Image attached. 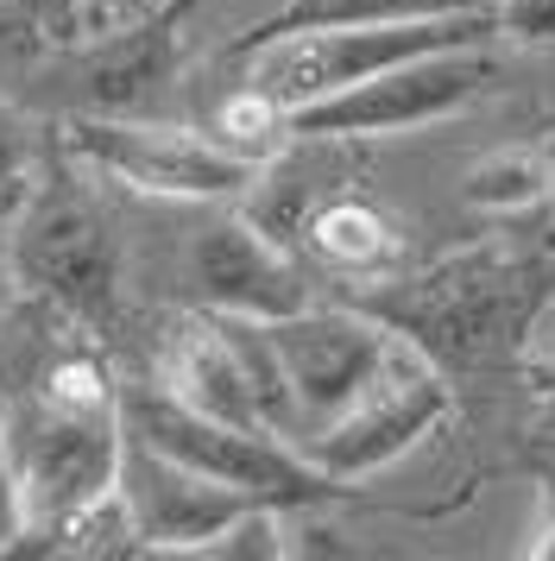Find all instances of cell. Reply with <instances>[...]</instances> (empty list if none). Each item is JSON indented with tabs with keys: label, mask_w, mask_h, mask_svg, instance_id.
<instances>
[{
	"label": "cell",
	"mask_w": 555,
	"mask_h": 561,
	"mask_svg": "<svg viewBox=\"0 0 555 561\" xmlns=\"http://www.w3.org/2000/svg\"><path fill=\"white\" fill-rule=\"evenodd\" d=\"M467 7H479V0H284L272 20H259L240 38V51L316 26H385V20H429V13H467Z\"/></svg>",
	"instance_id": "obj_12"
},
{
	"label": "cell",
	"mask_w": 555,
	"mask_h": 561,
	"mask_svg": "<svg viewBox=\"0 0 555 561\" xmlns=\"http://www.w3.org/2000/svg\"><path fill=\"white\" fill-rule=\"evenodd\" d=\"M550 196V158L536 152H486L467 171V183H461V203L467 208H492V215H505V208H530Z\"/></svg>",
	"instance_id": "obj_14"
},
{
	"label": "cell",
	"mask_w": 555,
	"mask_h": 561,
	"mask_svg": "<svg viewBox=\"0 0 555 561\" xmlns=\"http://www.w3.org/2000/svg\"><path fill=\"white\" fill-rule=\"evenodd\" d=\"M0 272H7V265H0Z\"/></svg>",
	"instance_id": "obj_17"
},
{
	"label": "cell",
	"mask_w": 555,
	"mask_h": 561,
	"mask_svg": "<svg viewBox=\"0 0 555 561\" xmlns=\"http://www.w3.org/2000/svg\"><path fill=\"white\" fill-rule=\"evenodd\" d=\"M442 416H449V385L429 366L423 347L404 341L398 359L335 423H322L316 435H303L297 448L309 467H322L328 480H366L378 467H392L398 455H410Z\"/></svg>",
	"instance_id": "obj_7"
},
{
	"label": "cell",
	"mask_w": 555,
	"mask_h": 561,
	"mask_svg": "<svg viewBox=\"0 0 555 561\" xmlns=\"http://www.w3.org/2000/svg\"><path fill=\"white\" fill-rule=\"evenodd\" d=\"M303 233H309V247H316L328 265H341V272H373V265L392 259V228H385V215L366 208V203H353V196L322 203L303 221Z\"/></svg>",
	"instance_id": "obj_13"
},
{
	"label": "cell",
	"mask_w": 555,
	"mask_h": 561,
	"mask_svg": "<svg viewBox=\"0 0 555 561\" xmlns=\"http://www.w3.org/2000/svg\"><path fill=\"white\" fill-rule=\"evenodd\" d=\"M32 164H38V133L20 107L0 102V221L20 215L32 196Z\"/></svg>",
	"instance_id": "obj_15"
},
{
	"label": "cell",
	"mask_w": 555,
	"mask_h": 561,
	"mask_svg": "<svg viewBox=\"0 0 555 561\" xmlns=\"http://www.w3.org/2000/svg\"><path fill=\"white\" fill-rule=\"evenodd\" d=\"M25 505H20V473H13V442H7V398H0V556L20 549Z\"/></svg>",
	"instance_id": "obj_16"
},
{
	"label": "cell",
	"mask_w": 555,
	"mask_h": 561,
	"mask_svg": "<svg viewBox=\"0 0 555 561\" xmlns=\"http://www.w3.org/2000/svg\"><path fill=\"white\" fill-rule=\"evenodd\" d=\"M492 82V64L479 45H454V51H423L410 64H392L378 77L353 82L341 95H322L309 107H291L278 133L297 139H378V133H417L449 121L454 107H467Z\"/></svg>",
	"instance_id": "obj_6"
},
{
	"label": "cell",
	"mask_w": 555,
	"mask_h": 561,
	"mask_svg": "<svg viewBox=\"0 0 555 561\" xmlns=\"http://www.w3.org/2000/svg\"><path fill=\"white\" fill-rule=\"evenodd\" d=\"M486 38H492V13L486 7L429 13V20H385V26L291 32V38H272V45L247 51V95H259L284 121L291 107L341 95V89L378 77L392 64H410L423 51H454V45H486Z\"/></svg>",
	"instance_id": "obj_1"
},
{
	"label": "cell",
	"mask_w": 555,
	"mask_h": 561,
	"mask_svg": "<svg viewBox=\"0 0 555 561\" xmlns=\"http://www.w3.org/2000/svg\"><path fill=\"white\" fill-rule=\"evenodd\" d=\"M13 265L32 297L64 309L76 322H107L121 297V253L114 233L76 196H25L13 215Z\"/></svg>",
	"instance_id": "obj_8"
},
{
	"label": "cell",
	"mask_w": 555,
	"mask_h": 561,
	"mask_svg": "<svg viewBox=\"0 0 555 561\" xmlns=\"http://www.w3.org/2000/svg\"><path fill=\"white\" fill-rule=\"evenodd\" d=\"M121 492H126V505H133V524H139V549L146 556H202L234 517H247L259 505L247 492L202 480L183 460L158 455L139 435H126Z\"/></svg>",
	"instance_id": "obj_9"
},
{
	"label": "cell",
	"mask_w": 555,
	"mask_h": 561,
	"mask_svg": "<svg viewBox=\"0 0 555 561\" xmlns=\"http://www.w3.org/2000/svg\"><path fill=\"white\" fill-rule=\"evenodd\" d=\"M265 341L291 385V442L335 423L404 347V334L373 309H297L265 322Z\"/></svg>",
	"instance_id": "obj_5"
},
{
	"label": "cell",
	"mask_w": 555,
	"mask_h": 561,
	"mask_svg": "<svg viewBox=\"0 0 555 561\" xmlns=\"http://www.w3.org/2000/svg\"><path fill=\"white\" fill-rule=\"evenodd\" d=\"M190 284L208 309L247 316V322H278L309 309V284L291 265V253L247 215H222L190 240Z\"/></svg>",
	"instance_id": "obj_10"
},
{
	"label": "cell",
	"mask_w": 555,
	"mask_h": 561,
	"mask_svg": "<svg viewBox=\"0 0 555 561\" xmlns=\"http://www.w3.org/2000/svg\"><path fill=\"white\" fill-rule=\"evenodd\" d=\"M64 146L101 178L139 196H171V203H227L265 178V158L234 139H208V133L139 121V114H101V107L76 114L64 127Z\"/></svg>",
	"instance_id": "obj_3"
},
{
	"label": "cell",
	"mask_w": 555,
	"mask_h": 561,
	"mask_svg": "<svg viewBox=\"0 0 555 561\" xmlns=\"http://www.w3.org/2000/svg\"><path fill=\"white\" fill-rule=\"evenodd\" d=\"M121 423L126 435L151 442L158 455L183 460L190 473L215 485H234L259 505H322L341 492V480H328L322 467L303 460L297 442H284L272 430H240V423H215L202 410L177 404L171 391H139V398H121Z\"/></svg>",
	"instance_id": "obj_2"
},
{
	"label": "cell",
	"mask_w": 555,
	"mask_h": 561,
	"mask_svg": "<svg viewBox=\"0 0 555 561\" xmlns=\"http://www.w3.org/2000/svg\"><path fill=\"white\" fill-rule=\"evenodd\" d=\"M7 442H13V473H20V505L25 536H57L70 530L101 492L121 485L126 455V423L114 410H64V404H25L7 410Z\"/></svg>",
	"instance_id": "obj_4"
},
{
	"label": "cell",
	"mask_w": 555,
	"mask_h": 561,
	"mask_svg": "<svg viewBox=\"0 0 555 561\" xmlns=\"http://www.w3.org/2000/svg\"><path fill=\"white\" fill-rule=\"evenodd\" d=\"M171 77V13L165 20H139L107 38V57L95 64V107L101 114H133L151 89Z\"/></svg>",
	"instance_id": "obj_11"
}]
</instances>
